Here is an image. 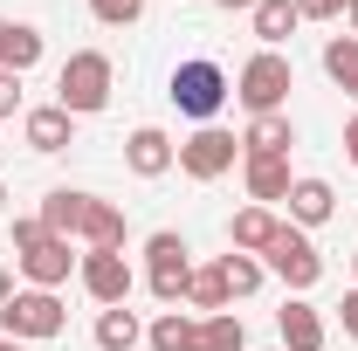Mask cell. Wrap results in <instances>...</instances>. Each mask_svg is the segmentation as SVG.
I'll return each mask as SVG.
<instances>
[{
    "mask_svg": "<svg viewBox=\"0 0 358 351\" xmlns=\"http://www.w3.org/2000/svg\"><path fill=\"white\" fill-rule=\"evenodd\" d=\"M110 83H117L110 55H103V48H76V55L62 62V76H55V103H62L69 117H90V110L110 103Z\"/></svg>",
    "mask_w": 358,
    "mask_h": 351,
    "instance_id": "cell-1",
    "label": "cell"
},
{
    "mask_svg": "<svg viewBox=\"0 0 358 351\" xmlns=\"http://www.w3.org/2000/svg\"><path fill=\"white\" fill-rule=\"evenodd\" d=\"M289 89H296L289 55H282V48H255V55L241 62V83H234V96L248 103V117H268V110H282V103H289Z\"/></svg>",
    "mask_w": 358,
    "mask_h": 351,
    "instance_id": "cell-2",
    "label": "cell"
},
{
    "mask_svg": "<svg viewBox=\"0 0 358 351\" xmlns=\"http://www.w3.org/2000/svg\"><path fill=\"white\" fill-rule=\"evenodd\" d=\"M69 310L55 289H14L7 310H0V338H21V345H42V338H62Z\"/></svg>",
    "mask_w": 358,
    "mask_h": 351,
    "instance_id": "cell-3",
    "label": "cell"
},
{
    "mask_svg": "<svg viewBox=\"0 0 358 351\" xmlns=\"http://www.w3.org/2000/svg\"><path fill=\"white\" fill-rule=\"evenodd\" d=\"M166 96H173L186 117H200V124H214L221 117V103L234 96L221 76V62H207V55H193V62H179L173 69V83H166Z\"/></svg>",
    "mask_w": 358,
    "mask_h": 351,
    "instance_id": "cell-4",
    "label": "cell"
},
{
    "mask_svg": "<svg viewBox=\"0 0 358 351\" xmlns=\"http://www.w3.org/2000/svg\"><path fill=\"white\" fill-rule=\"evenodd\" d=\"M262 268L282 282V289H296V296L324 282V255L310 248V234H303V227H289V220H282V234L262 248Z\"/></svg>",
    "mask_w": 358,
    "mask_h": 351,
    "instance_id": "cell-5",
    "label": "cell"
},
{
    "mask_svg": "<svg viewBox=\"0 0 358 351\" xmlns=\"http://www.w3.org/2000/svg\"><path fill=\"white\" fill-rule=\"evenodd\" d=\"M234 159H241V138L221 131V124H200L179 145V173L186 179H221V173H234Z\"/></svg>",
    "mask_w": 358,
    "mask_h": 351,
    "instance_id": "cell-6",
    "label": "cell"
},
{
    "mask_svg": "<svg viewBox=\"0 0 358 351\" xmlns=\"http://www.w3.org/2000/svg\"><path fill=\"white\" fill-rule=\"evenodd\" d=\"M83 289L103 310H117L124 296H131V262H124L117 248H90V255H83Z\"/></svg>",
    "mask_w": 358,
    "mask_h": 351,
    "instance_id": "cell-7",
    "label": "cell"
},
{
    "mask_svg": "<svg viewBox=\"0 0 358 351\" xmlns=\"http://www.w3.org/2000/svg\"><path fill=\"white\" fill-rule=\"evenodd\" d=\"M124 166H131L138 179H159V173H173V166H179V145L159 131V124H138V131L124 138Z\"/></svg>",
    "mask_w": 358,
    "mask_h": 351,
    "instance_id": "cell-8",
    "label": "cell"
},
{
    "mask_svg": "<svg viewBox=\"0 0 358 351\" xmlns=\"http://www.w3.org/2000/svg\"><path fill=\"white\" fill-rule=\"evenodd\" d=\"M69 262H76L69 241H62V234H42V241L21 255V275H28V289H55V282H69Z\"/></svg>",
    "mask_w": 358,
    "mask_h": 351,
    "instance_id": "cell-9",
    "label": "cell"
},
{
    "mask_svg": "<svg viewBox=\"0 0 358 351\" xmlns=\"http://www.w3.org/2000/svg\"><path fill=\"white\" fill-rule=\"evenodd\" d=\"M289 145H296V124H289V110L248 117V131H241V152H255V159H289Z\"/></svg>",
    "mask_w": 358,
    "mask_h": 351,
    "instance_id": "cell-10",
    "label": "cell"
},
{
    "mask_svg": "<svg viewBox=\"0 0 358 351\" xmlns=\"http://www.w3.org/2000/svg\"><path fill=\"white\" fill-rule=\"evenodd\" d=\"M21 138H28V152H62V145L76 138V117H69L62 103H42V110L21 117Z\"/></svg>",
    "mask_w": 358,
    "mask_h": 351,
    "instance_id": "cell-11",
    "label": "cell"
},
{
    "mask_svg": "<svg viewBox=\"0 0 358 351\" xmlns=\"http://www.w3.org/2000/svg\"><path fill=\"white\" fill-rule=\"evenodd\" d=\"M275 331H282V351H324V317L303 296H289V303L275 310Z\"/></svg>",
    "mask_w": 358,
    "mask_h": 351,
    "instance_id": "cell-12",
    "label": "cell"
},
{
    "mask_svg": "<svg viewBox=\"0 0 358 351\" xmlns=\"http://www.w3.org/2000/svg\"><path fill=\"white\" fill-rule=\"evenodd\" d=\"M241 179H248V193H255V207L268 200H289V159H255V152H241Z\"/></svg>",
    "mask_w": 358,
    "mask_h": 351,
    "instance_id": "cell-13",
    "label": "cell"
},
{
    "mask_svg": "<svg viewBox=\"0 0 358 351\" xmlns=\"http://www.w3.org/2000/svg\"><path fill=\"white\" fill-rule=\"evenodd\" d=\"M35 62H42V28L35 21H0V69L28 76Z\"/></svg>",
    "mask_w": 358,
    "mask_h": 351,
    "instance_id": "cell-14",
    "label": "cell"
},
{
    "mask_svg": "<svg viewBox=\"0 0 358 351\" xmlns=\"http://www.w3.org/2000/svg\"><path fill=\"white\" fill-rule=\"evenodd\" d=\"M275 234H282V220L268 214V207H241V214H234V227H227V241H234L241 255H262Z\"/></svg>",
    "mask_w": 358,
    "mask_h": 351,
    "instance_id": "cell-15",
    "label": "cell"
},
{
    "mask_svg": "<svg viewBox=\"0 0 358 351\" xmlns=\"http://www.w3.org/2000/svg\"><path fill=\"white\" fill-rule=\"evenodd\" d=\"M76 234H83L90 248H124V214H117L110 200H96V193H90V207H83V227H76Z\"/></svg>",
    "mask_w": 358,
    "mask_h": 351,
    "instance_id": "cell-16",
    "label": "cell"
},
{
    "mask_svg": "<svg viewBox=\"0 0 358 351\" xmlns=\"http://www.w3.org/2000/svg\"><path fill=\"white\" fill-rule=\"evenodd\" d=\"M83 207H90V193H69V186H55V193H48L42 200V227L48 234H62V241H69V234H76V227H83Z\"/></svg>",
    "mask_w": 358,
    "mask_h": 351,
    "instance_id": "cell-17",
    "label": "cell"
},
{
    "mask_svg": "<svg viewBox=\"0 0 358 351\" xmlns=\"http://www.w3.org/2000/svg\"><path fill=\"white\" fill-rule=\"evenodd\" d=\"M193 351H248V331H241V317H234V310H214V317H200V331H193Z\"/></svg>",
    "mask_w": 358,
    "mask_h": 351,
    "instance_id": "cell-18",
    "label": "cell"
},
{
    "mask_svg": "<svg viewBox=\"0 0 358 351\" xmlns=\"http://www.w3.org/2000/svg\"><path fill=\"white\" fill-rule=\"evenodd\" d=\"M331 207H338V200H331V186H324V179H296V186H289V220H296V227L331 220Z\"/></svg>",
    "mask_w": 358,
    "mask_h": 351,
    "instance_id": "cell-19",
    "label": "cell"
},
{
    "mask_svg": "<svg viewBox=\"0 0 358 351\" xmlns=\"http://www.w3.org/2000/svg\"><path fill=\"white\" fill-rule=\"evenodd\" d=\"M324 76L345 89V96H358V35H331L324 42Z\"/></svg>",
    "mask_w": 358,
    "mask_h": 351,
    "instance_id": "cell-20",
    "label": "cell"
},
{
    "mask_svg": "<svg viewBox=\"0 0 358 351\" xmlns=\"http://www.w3.org/2000/svg\"><path fill=\"white\" fill-rule=\"evenodd\" d=\"M296 21H303L296 0H255V35H262V48H282Z\"/></svg>",
    "mask_w": 358,
    "mask_h": 351,
    "instance_id": "cell-21",
    "label": "cell"
},
{
    "mask_svg": "<svg viewBox=\"0 0 358 351\" xmlns=\"http://www.w3.org/2000/svg\"><path fill=\"white\" fill-rule=\"evenodd\" d=\"M186 303H193V310H207V317L234 303V296H227V275H221V262H214V268H193V275H186Z\"/></svg>",
    "mask_w": 358,
    "mask_h": 351,
    "instance_id": "cell-22",
    "label": "cell"
},
{
    "mask_svg": "<svg viewBox=\"0 0 358 351\" xmlns=\"http://www.w3.org/2000/svg\"><path fill=\"white\" fill-rule=\"evenodd\" d=\"M138 338H145V331H138V317L124 303L117 310H103V317H96V351H131Z\"/></svg>",
    "mask_w": 358,
    "mask_h": 351,
    "instance_id": "cell-23",
    "label": "cell"
},
{
    "mask_svg": "<svg viewBox=\"0 0 358 351\" xmlns=\"http://www.w3.org/2000/svg\"><path fill=\"white\" fill-rule=\"evenodd\" d=\"M193 331H200V317H179V310H166V317L145 331V345H152V351H193Z\"/></svg>",
    "mask_w": 358,
    "mask_h": 351,
    "instance_id": "cell-24",
    "label": "cell"
},
{
    "mask_svg": "<svg viewBox=\"0 0 358 351\" xmlns=\"http://www.w3.org/2000/svg\"><path fill=\"white\" fill-rule=\"evenodd\" d=\"M221 275H227V296H255V289L268 282V268L255 262V255H241V248H234V255H221Z\"/></svg>",
    "mask_w": 358,
    "mask_h": 351,
    "instance_id": "cell-25",
    "label": "cell"
},
{
    "mask_svg": "<svg viewBox=\"0 0 358 351\" xmlns=\"http://www.w3.org/2000/svg\"><path fill=\"white\" fill-rule=\"evenodd\" d=\"M145 262H152V268H193V262H186V241H179L173 227H159V234L145 241Z\"/></svg>",
    "mask_w": 358,
    "mask_h": 351,
    "instance_id": "cell-26",
    "label": "cell"
},
{
    "mask_svg": "<svg viewBox=\"0 0 358 351\" xmlns=\"http://www.w3.org/2000/svg\"><path fill=\"white\" fill-rule=\"evenodd\" d=\"M90 14H96L103 28H131L138 14H145V0H90Z\"/></svg>",
    "mask_w": 358,
    "mask_h": 351,
    "instance_id": "cell-27",
    "label": "cell"
},
{
    "mask_svg": "<svg viewBox=\"0 0 358 351\" xmlns=\"http://www.w3.org/2000/svg\"><path fill=\"white\" fill-rule=\"evenodd\" d=\"M186 275L193 268H152V296L159 303H186Z\"/></svg>",
    "mask_w": 358,
    "mask_h": 351,
    "instance_id": "cell-28",
    "label": "cell"
},
{
    "mask_svg": "<svg viewBox=\"0 0 358 351\" xmlns=\"http://www.w3.org/2000/svg\"><path fill=\"white\" fill-rule=\"evenodd\" d=\"M345 7H352V0H296V14H303V21H338Z\"/></svg>",
    "mask_w": 358,
    "mask_h": 351,
    "instance_id": "cell-29",
    "label": "cell"
},
{
    "mask_svg": "<svg viewBox=\"0 0 358 351\" xmlns=\"http://www.w3.org/2000/svg\"><path fill=\"white\" fill-rule=\"evenodd\" d=\"M14 110H21V76L0 69V117H14Z\"/></svg>",
    "mask_w": 358,
    "mask_h": 351,
    "instance_id": "cell-30",
    "label": "cell"
},
{
    "mask_svg": "<svg viewBox=\"0 0 358 351\" xmlns=\"http://www.w3.org/2000/svg\"><path fill=\"white\" fill-rule=\"evenodd\" d=\"M48 227L42 220H14V255H28V248H35V241H42Z\"/></svg>",
    "mask_w": 358,
    "mask_h": 351,
    "instance_id": "cell-31",
    "label": "cell"
},
{
    "mask_svg": "<svg viewBox=\"0 0 358 351\" xmlns=\"http://www.w3.org/2000/svg\"><path fill=\"white\" fill-rule=\"evenodd\" d=\"M338 324H345V338H352V345H358V289H352V296H345V303H338Z\"/></svg>",
    "mask_w": 358,
    "mask_h": 351,
    "instance_id": "cell-32",
    "label": "cell"
},
{
    "mask_svg": "<svg viewBox=\"0 0 358 351\" xmlns=\"http://www.w3.org/2000/svg\"><path fill=\"white\" fill-rule=\"evenodd\" d=\"M345 152H352V166H358V117L345 124Z\"/></svg>",
    "mask_w": 358,
    "mask_h": 351,
    "instance_id": "cell-33",
    "label": "cell"
},
{
    "mask_svg": "<svg viewBox=\"0 0 358 351\" xmlns=\"http://www.w3.org/2000/svg\"><path fill=\"white\" fill-rule=\"evenodd\" d=\"M214 7H227V14H255V0H214Z\"/></svg>",
    "mask_w": 358,
    "mask_h": 351,
    "instance_id": "cell-34",
    "label": "cell"
},
{
    "mask_svg": "<svg viewBox=\"0 0 358 351\" xmlns=\"http://www.w3.org/2000/svg\"><path fill=\"white\" fill-rule=\"evenodd\" d=\"M7 296H14V275H7V268H0V310H7Z\"/></svg>",
    "mask_w": 358,
    "mask_h": 351,
    "instance_id": "cell-35",
    "label": "cell"
},
{
    "mask_svg": "<svg viewBox=\"0 0 358 351\" xmlns=\"http://www.w3.org/2000/svg\"><path fill=\"white\" fill-rule=\"evenodd\" d=\"M0 351H28V345H21V338H0Z\"/></svg>",
    "mask_w": 358,
    "mask_h": 351,
    "instance_id": "cell-36",
    "label": "cell"
},
{
    "mask_svg": "<svg viewBox=\"0 0 358 351\" xmlns=\"http://www.w3.org/2000/svg\"><path fill=\"white\" fill-rule=\"evenodd\" d=\"M345 14H352V35H358V0H352V7H345Z\"/></svg>",
    "mask_w": 358,
    "mask_h": 351,
    "instance_id": "cell-37",
    "label": "cell"
},
{
    "mask_svg": "<svg viewBox=\"0 0 358 351\" xmlns=\"http://www.w3.org/2000/svg\"><path fill=\"white\" fill-rule=\"evenodd\" d=\"M352 275H358V248H352Z\"/></svg>",
    "mask_w": 358,
    "mask_h": 351,
    "instance_id": "cell-38",
    "label": "cell"
},
{
    "mask_svg": "<svg viewBox=\"0 0 358 351\" xmlns=\"http://www.w3.org/2000/svg\"><path fill=\"white\" fill-rule=\"evenodd\" d=\"M0 207H7V186H0Z\"/></svg>",
    "mask_w": 358,
    "mask_h": 351,
    "instance_id": "cell-39",
    "label": "cell"
}]
</instances>
